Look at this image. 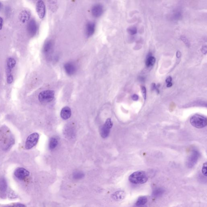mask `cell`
Masks as SVG:
<instances>
[{"mask_svg":"<svg viewBox=\"0 0 207 207\" xmlns=\"http://www.w3.org/2000/svg\"><path fill=\"white\" fill-rule=\"evenodd\" d=\"M129 180L131 183L135 184L144 183L148 180V177L143 171H137L129 176Z\"/></svg>","mask_w":207,"mask_h":207,"instance_id":"6da1fadb","label":"cell"},{"mask_svg":"<svg viewBox=\"0 0 207 207\" xmlns=\"http://www.w3.org/2000/svg\"><path fill=\"white\" fill-rule=\"evenodd\" d=\"M190 122L192 126L198 129L204 128L207 125L206 118L198 114L192 116L190 118Z\"/></svg>","mask_w":207,"mask_h":207,"instance_id":"7a4b0ae2","label":"cell"},{"mask_svg":"<svg viewBox=\"0 0 207 207\" xmlns=\"http://www.w3.org/2000/svg\"><path fill=\"white\" fill-rule=\"evenodd\" d=\"M55 92L53 90H45L40 93L39 95V100L41 102H49L54 98Z\"/></svg>","mask_w":207,"mask_h":207,"instance_id":"3957f363","label":"cell"},{"mask_svg":"<svg viewBox=\"0 0 207 207\" xmlns=\"http://www.w3.org/2000/svg\"><path fill=\"white\" fill-rule=\"evenodd\" d=\"M113 126V123L111 119H108L100 129V134L102 138H105L108 137Z\"/></svg>","mask_w":207,"mask_h":207,"instance_id":"277c9868","label":"cell"},{"mask_svg":"<svg viewBox=\"0 0 207 207\" xmlns=\"http://www.w3.org/2000/svg\"><path fill=\"white\" fill-rule=\"evenodd\" d=\"M39 137V134L37 133H34L28 136L26 142V149L29 150L34 147L37 143Z\"/></svg>","mask_w":207,"mask_h":207,"instance_id":"5b68a950","label":"cell"},{"mask_svg":"<svg viewBox=\"0 0 207 207\" xmlns=\"http://www.w3.org/2000/svg\"><path fill=\"white\" fill-rule=\"evenodd\" d=\"M37 14L40 19H43L46 13L45 6L44 2L42 1H38L36 5Z\"/></svg>","mask_w":207,"mask_h":207,"instance_id":"8992f818","label":"cell"},{"mask_svg":"<svg viewBox=\"0 0 207 207\" xmlns=\"http://www.w3.org/2000/svg\"><path fill=\"white\" fill-rule=\"evenodd\" d=\"M38 30L37 24L34 19H32L27 25V30L29 35L33 37L36 34Z\"/></svg>","mask_w":207,"mask_h":207,"instance_id":"52a82bcc","label":"cell"},{"mask_svg":"<svg viewBox=\"0 0 207 207\" xmlns=\"http://www.w3.org/2000/svg\"><path fill=\"white\" fill-rule=\"evenodd\" d=\"M199 155V153L198 151H193L187 160V164L188 167L192 168L194 166L195 164L197 163Z\"/></svg>","mask_w":207,"mask_h":207,"instance_id":"ba28073f","label":"cell"},{"mask_svg":"<svg viewBox=\"0 0 207 207\" xmlns=\"http://www.w3.org/2000/svg\"><path fill=\"white\" fill-rule=\"evenodd\" d=\"M14 175L18 179L22 180L25 179L27 176H29L30 172L25 169L19 167L15 170Z\"/></svg>","mask_w":207,"mask_h":207,"instance_id":"9c48e42d","label":"cell"},{"mask_svg":"<svg viewBox=\"0 0 207 207\" xmlns=\"http://www.w3.org/2000/svg\"><path fill=\"white\" fill-rule=\"evenodd\" d=\"M104 12V7L102 4H95L92 6L91 13L92 15L96 17H98L102 16Z\"/></svg>","mask_w":207,"mask_h":207,"instance_id":"30bf717a","label":"cell"},{"mask_svg":"<svg viewBox=\"0 0 207 207\" xmlns=\"http://www.w3.org/2000/svg\"><path fill=\"white\" fill-rule=\"evenodd\" d=\"M31 17V13L30 11L24 9L21 12L19 15V19L23 24L28 22Z\"/></svg>","mask_w":207,"mask_h":207,"instance_id":"8fae6325","label":"cell"},{"mask_svg":"<svg viewBox=\"0 0 207 207\" xmlns=\"http://www.w3.org/2000/svg\"><path fill=\"white\" fill-rule=\"evenodd\" d=\"M64 68L66 73L69 76L74 75L76 73L77 70L75 65L72 63H66L64 65Z\"/></svg>","mask_w":207,"mask_h":207,"instance_id":"7c38bea8","label":"cell"},{"mask_svg":"<svg viewBox=\"0 0 207 207\" xmlns=\"http://www.w3.org/2000/svg\"><path fill=\"white\" fill-rule=\"evenodd\" d=\"M96 24L94 22H90L86 26V34L87 36L90 37L93 35L95 31Z\"/></svg>","mask_w":207,"mask_h":207,"instance_id":"4fadbf2b","label":"cell"},{"mask_svg":"<svg viewBox=\"0 0 207 207\" xmlns=\"http://www.w3.org/2000/svg\"><path fill=\"white\" fill-rule=\"evenodd\" d=\"M60 115L63 119H68L71 115V110L69 107L65 106L62 109Z\"/></svg>","mask_w":207,"mask_h":207,"instance_id":"5bb4252c","label":"cell"},{"mask_svg":"<svg viewBox=\"0 0 207 207\" xmlns=\"http://www.w3.org/2000/svg\"><path fill=\"white\" fill-rule=\"evenodd\" d=\"M126 193L123 190H119L112 195V198L116 201H120L125 198Z\"/></svg>","mask_w":207,"mask_h":207,"instance_id":"9a60e30c","label":"cell"},{"mask_svg":"<svg viewBox=\"0 0 207 207\" xmlns=\"http://www.w3.org/2000/svg\"><path fill=\"white\" fill-rule=\"evenodd\" d=\"M53 47V43L51 41H48L45 42L43 46V52L46 55H48L52 52Z\"/></svg>","mask_w":207,"mask_h":207,"instance_id":"2e32d148","label":"cell"},{"mask_svg":"<svg viewBox=\"0 0 207 207\" xmlns=\"http://www.w3.org/2000/svg\"><path fill=\"white\" fill-rule=\"evenodd\" d=\"M155 63V58L152 56V53H148L147 60L146 61V65L147 67H151L154 65Z\"/></svg>","mask_w":207,"mask_h":207,"instance_id":"e0dca14e","label":"cell"},{"mask_svg":"<svg viewBox=\"0 0 207 207\" xmlns=\"http://www.w3.org/2000/svg\"><path fill=\"white\" fill-rule=\"evenodd\" d=\"M16 62L14 58L10 57L8 58L6 61V68L12 70L16 66Z\"/></svg>","mask_w":207,"mask_h":207,"instance_id":"ac0fdd59","label":"cell"},{"mask_svg":"<svg viewBox=\"0 0 207 207\" xmlns=\"http://www.w3.org/2000/svg\"><path fill=\"white\" fill-rule=\"evenodd\" d=\"M12 70L8 68H6V81L9 84L12 83L14 80V76L12 73Z\"/></svg>","mask_w":207,"mask_h":207,"instance_id":"d6986e66","label":"cell"},{"mask_svg":"<svg viewBox=\"0 0 207 207\" xmlns=\"http://www.w3.org/2000/svg\"><path fill=\"white\" fill-rule=\"evenodd\" d=\"M58 142L57 139L55 138H52L49 142V147L50 150H52L55 149L58 144Z\"/></svg>","mask_w":207,"mask_h":207,"instance_id":"ffe728a7","label":"cell"},{"mask_svg":"<svg viewBox=\"0 0 207 207\" xmlns=\"http://www.w3.org/2000/svg\"><path fill=\"white\" fill-rule=\"evenodd\" d=\"M85 176V174L81 171H76L73 173V177L75 180L82 179Z\"/></svg>","mask_w":207,"mask_h":207,"instance_id":"44dd1931","label":"cell"},{"mask_svg":"<svg viewBox=\"0 0 207 207\" xmlns=\"http://www.w3.org/2000/svg\"><path fill=\"white\" fill-rule=\"evenodd\" d=\"M148 199L147 197L145 196H142L138 198L136 203V205L138 206L144 205L147 202Z\"/></svg>","mask_w":207,"mask_h":207,"instance_id":"7402d4cb","label":"cell"},{"mask_svg":"<svg viewBox=\"0 0 207 207\" xmlns=\"http://www.w3.org/2000/svg\"><path fill=\"white\" fill-rule=\"evenodd\" d=\"M165 190L163 188H158L155 189L152 192V196L155 198H158L162 196L164 193Z\"/></svg>","mask_w":207,"mask_h":207,"instance_id":"603a6c76","label":"cell"},{"mask_svg":"<svg viewBox=\"0 0 207 207\" xmlns=\"http://www.w3.org/2000/svg\"><path fill=\"white\" fill-rule=\"evenodd\" d=\"M7 188V183L4 178H0V190L5 192Z\"/></svg>","mask_w":207,"mask_h":207,"instance_id":"cb8c5ba5","label":"cell"},{"mask_svg":"<svg viewBox=\"0 0 207 207\" xmlns=\"http://www.w3.org/2000/svg\"><path fill=\"white\" fill-rule=\"evenodd\" d=\"M128 33L131 35H134L137 33V28L135 27H130L127 28Z\"/></svg>","mask_w":207,"mask_h":207,"instance_id":"d4e9b609","label":"cell"},{"mask_svg":"<svg viewBox=\"0 0 207 207\" xmlns=\"http://www.w3.org/2000/svg\"><path fill=\"white\" fill-rule=\"evenodd\" d=\"M181 40L183 41L185 43V44L188 47H189L190 46V43H189V41H188V39L185 37L182 36L180 37Z\"/></svg>","mask_w":207,"mask_h":207,"instance_id":"484cf974","label":"cell"},{"mask_svg":"<svg viewBox=\"0 0 207 207\" xmlns=\"http://www.w3.org/2000/svg\"><path fill=\"white\" fill-rule=\"evenodd\" d=\"M202 172L203 174L205 176H207V163H203V165L202 168Z\"/></svg>","mask_w":207,"mask_h":207,"instance_id":"4316f807","label":"cell"},{"mask_svg":"<svg viewBox=\"0 0 207 207\" xmlns=\"http://www.w3.org/2000/svg\"><path fill=\"white\" fill-rule=\"evenodd\" d=\"M141 89L142 92L143 96L145 100L146 99V93H147V91H146V88L145 87L142 86L141 87Z\"/></svg>","mask_w":207,"mask_h":207,"instance_id":"83f0119b","label":"cell"},{"mask_svg":"<svg viewBox=\"0 0 207 207\" xmlns=\"http://www.w3.org/2000/svg\"><path fill=\"white\" fill-rule=\"evenodd\" d=\"M139 98V97L137 95V94H134L132 96V99L134 100V101H137Z\"/></svg>","mask_w":207,"mask_h":207,"instance_id":"f1b7e54d","label":"cell"},{"mask_svg":"<svg viewBox=\"0 0 207 207\" xmlns=\"http://www.w3.org/2000/svg\"><path fill=\"white\" fill-rule=\"evenodd\" d=\"M176 57H177V59H180L181 57V53L180 51H178L176 52Z\"/></svg>","mask_w":207,"mask_h":207,"instance_id":"f546056e","label":"cell"},{"mask_svg":"<svg viewBox=\"0 0 207 207\" xmlns=\"http://www.w3.org/2000/svg\"><path fill=\"white\" fill-rule=\"evenodd\" d=\"M3 26V19L1 17H0V30H1Z\"/></svg>","mask_w":207,"mask_h":207,"instance_id":"4dcf8cb0","label":"cell"},{"mask_svg":"<svg viewBox=\"0 0 207 207\" xmlns=\"http://www.w3.org/2000/svg\"><path fill=\"white\" fill-rule=\"evenodd\" d=\"M165 81H166V82L167 83H171V81H172V77H170V76H169V77H167V78H166V80H165Z\"/></svg>","mask_w":207,"mask_h":207,"instance_id":"1f68e13d","label":"cell"},{"mask_svg":"<svg viewBox=\"0 0 207 207\" xmlns=\"http://www.w3.org/2000/svg\"><path fill=\"white\" fill-rule=\"evenodd\" d=\"M13 207H25V206L23 204H20V203H18L14 205L13 206Z\"/></svg>","mask_w":207,"mask_h":207,"instance_id":"d6a6232c","label":"cell"},{"mask_svg":"<svg viewBox=\"0 0 207 207\" xmlns=\"http://www.w3.org/2000/svg\"><path fill=\"white\" fill-rule=\"evenodd\" d=\"M206 46H204L203 47L202 49V52L203 54H206L207 52Z\"/></svg>","mask_w":207,"mask_h":207,"instance_id":"836d02e7","label":"cell"},{"mask_svg":"<svg viewBox=\"0 0 207 207\" xmlns=\"http://www.w3.org/2000/svg\"><path fill=\"white\" fill-rule=\"evenodd\" d=\"M172 83L171 82L167 83V88H170V87H172Z\"/></svg>","mask_w":207,"mask_h":207,"instance_id":"e575fe53","label":"cell"},{"mask_svg":"<svg viewBox=\"0 0 207 207\" xmlns=\"http://www.w3.org/2000/svg\"><path fill=\"white\" fill-rule=\"evenodd\" d=\"M1 3H0V8H1Z\"/></svg>","mask_w":207,"mask_h":207,"instance_id":"d590c367","label":"cell"},{"mask_svg":"<svg viewBox=\"0 0 207 207\" xmlns=\"http://www.w3.org/2000/svg\"><path fill=\"white\" fill-rule=\"evenodd\" d=\"M13 207V206L12 207Z\"/></svg>","mask_w":207,"mask_h":207,"instance_id":"8d00e7d4","label":"cell"}]
</instances>
